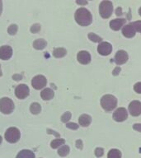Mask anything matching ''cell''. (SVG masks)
Instances as JSON below:
<instances>
[{"label": "cell", "instance_id": "cell-8", "mask_svg": "<svg viewBox=\"0 0 141 158\" xmlns=\"http://www.w3.org/2000/svg\"><path fill=\"white\" fill-rule=\"evenodd\" d=\"M113 119L116 122H123L128 118V112L126 108L121 107L116 110V111L113 113Z\"/></svg>", "mask_w": 141, "mask_h": 158}, {"label": "cell", "instance_id": "cell-13", "mask_svg": "<svg viewBox=\"0 0 141 158\" xmlns=\"http://www.w3.org/2000/svg\"><path fill=\"white\" fill-rule=\"evenodd\" d=\"M12 56V49L9 45H2L0 47V59L7 60Z\"/></svg>", "mask_w": 141, "mask_h": 158}, {"label": "cell", "instance_id": "cell-36", "mask_svg": "<svg viewBox=\"0 0 141 158\" xmlns=\"http://www.w3.org/2000/svg\"><path fill=\"white\" fill-rule=\"evenodd\" d=\"M47 133H49V134H54L55 137H57V138H59L60 137V135H59V133H56L55 131H53L51 130V129H47Z\"/></svg>", "mask_w": 141, "mask_h": 158}, {"label": "cell", "instance_id": "cell-37", "mask_svg": "<svg viewBox=\"0 0 141 158\" xmlns=\"http://www.w3.org/2000/svg\"><path fill=\"white\" fill-rule=\"evenodd\" d=\"M22 75H19V74H16L14 76H12V79H14L15 81H19V80H22Z\"/></svg>", "mask_w": 141, "mask_h": 158}, {"label": "cell", "instance_id": "cell-2", "mask_svg": "<svg viewBox=\"0 0 141 158\" xmlns=\"http://www.w3.org/2000/svg\"><path fill=\"white\" fill-rule=\"evenodd\" d=\"M101 106L106 112L112 111L117 106V99L112 95H105L101 98Z\"/></svg>", "mask_w": 141, "mask_h": 158}, {"label": "cell", "instance_id": "cell-9", "mask_svg": "<svg viewBox=\"0 0 141 158\" xmlns=\"http://www.w3.org/2000/svg\"><path fill=\"white\" fill-rule=\"evenodd\" d=\"M129 112L132 116H139L141 114V102L139 101H131L129 105Z\"/></svg>", "mask_w": 141, "mask_h": 158}, {"label": "cell", "instance_id": "cell-21", "mask_svg": "<svg viewBox=\"0 0 141 158\" xmlns=\"http://www.w3.org/2000/svg\"><path fill=\"white\" fill-rule=\"evenodd\" d=\"M30 111L33 114H38L41 111V106L37 102H33L30 106Z\"/></svg>", "mask_w": 141, "mask_h": 158}, {"label": "cell", "instance_id": "cell-5", "mask_svg": "<svg viewBox=\"0 0 141 158\" xmlns=\"http://www.w3.org/2000/svg\"><path fill=\"white\" fill-rule=\"evenodd\" d=\"M14 110V103L8 97L0 99V111L4 114H9Z\"/></svg>", "mask_w": 141, "mask_h": 158}, {"label": "cell", "instance_id": "cell-10", "mask_svg": "<svg viewBox=\"0 0 141 158\" xmlns=\"http://www.w3.org/2000/svg\"><path fill=\"white\" fill-rule=\"evenodd\" d=\"M97 51L101 55L106 56L111 54L112 51V46L108 42H101L97 47Z\"/></svg>", "mask_w": 141, "mask_h": 158}, {"label": "cell", "instance_id": "cell-27", "mask_svg": "<svg viewBox=\"0 0 141 158\" xmlns=\"http://www.w3.org/2000/svg\"><path fill=\"white\" fill-rule=\"evenodd\" d=\"M71 113H70L69 111H67V112H65V113L61 116V121L63 123H67L69 121V119L71 118Z\"/></svg>", "mask_w": 141, "mask_h": 158}, {"label": "cell", "instance_id": "cell-6", "mask_svg": "<svg viewBox=\"0 0 141 158\" xmlns=\"http://www.w3.org/2000/svg\"><path fill=\"white\" fill-rule=\"evenodd\" d=\"M47 80L43 75H36L32 80V86L36 90H41L46 86Z\"/></svg>", "mask_w": 141, "mask_h": 158}, {"label": "cell", "instance_id": "cell-17", "mask_svg": "<svg viewBox=\"0 0 141 158\" xmlns=\"http://www.w3.org/2000/svg\"><path fill=\"white\" fill-rule=\"evenodd\" d=\"M79 125L83 126V127H88L92 123L91 116L88 114H82L79 118Z\"/></svg>", "mask_w": 141, "mask_h": 158}, {"label": "cell", "instance_id": "cell-33", "mask_svg": "<svg viewBox=\"0 0 141 158\" xmlns=\"http://www.w3.org/2000/svg\"><path fill=\"white\" fill-rule=\"evenodd\" d=\"M133 129L141 133V123H135L133 125Z\"/></svg>", "mask_w": 141, "mask_h": 158}, {"label": "cell", "instance_id": "cell-43", "mask_svg": "<svg viewBox=\"0 0 141 158\" xmlns=\"http://www.w3.org/2000/svg\"><path fill=\"white\" fill-rule=\"evenodd\" d=\"M2 76V72H1V65H0V77Z\"/></svg>", "mask_w": 141, "mask_h": 158}, {"label": "cell", "instance_id": "cell-14", "mask_svg": "<svg viewBox=\"0 0 141 158\" xmlns=\"http://www.w3.org/2000/svg\"><path fill=\"white\" fill-rule=\"evenodd\" d=\"M126 20L125 18H117V19L111 20L110 22V27L113 31H119L122 28L124 25L126 24Z\"/></svg>", "mask_w": 141, "mask_h": 158}, {"label": "cell", "instance_id": "cell-30", "mask_svg": "<svg viewBox=\"0 0 141 158\" xmlns=\"http://www.w3.org/2000/svg\"><path fill=\"white\" fill-rule=\"evenodd\" d=\"M65 126L69 129H72V130H77L79 127V124H77L75 123H67Z\"/></svg>", "mask_w": 141, "mask_h": 158}, {"label": "cell", "instance_id": "cell-24", "mask_svg": "<svg viewBox=\"0 0 141 158\" xmlns=\"http://www.w3.org/2000/svg\"><path fill=\"white\" fill-rule=\"evenodd\" d=\"M70 152V149H69V147L67 145H63L61 148H59L58 150V154L60 156H66Z\"/></svg>", "mask_w": 141, "mask_h": 158}, {"label": "cell", "instance_id": "cell-25", "mask_svg": "<svg viewBox=\"0 0 141 158\" xmlns=\"http://www.w3.org/2000/svg\"><path fill=\"white\" fill-rule=\"evenodd\" d=\"M88 36L90 40H92V42H95V43H101V40H102V38H101V37L98 36L97 35L94 34L92 32L89 33V34L88 35Z\"/></svg>", "mask_w": 141, "mask_h": 158}, {"label": "cell", "instance_id": "cell-12", "mask_svg": "<svg viewBox=\"0 0 141 158\" xmlns=\"http://www.w3.org/2000/svg\"><path fill=\"white\" fill-rule=\"evenodd\" d=\"M77 59H78L79 63L83 64V65H86L91 62V54H89L88 51L82 50L77 54Z\"/></svg>", "mask_w": 141, "mask_h": 158}, {"label": "cell", "instance_id": "cell-3", "mask_svg": "<svg viewBox=\"0 0 141 158\" xmlns=\"http://www.w3.org/2000/svg\"><path fill=\"white\" fill-rule=\"evenodd\" d=\"M113 12V4L111 1H102L99 6V13L102 18L107 19Z\"/></svg>", "mask_w": 141, "mask_h": 158}, {"label": "cell", "instance_id": "cell-1", "mask_svg": "<svg viewBox=\"0 0 141 158\" xmlns=\"http://www.w3.org/2000/svg\"><path fill=\"white\" fill-rule=\"evenodd\" d=\"M74 18L77 23L82 27L89 26L92 22V16L91 12L84 7H80L77 10L74 14Z\"/></svg>", "mask_w": 141, "mask_h": 158}, {"label": "cell", "instance_id": "cell-4", "mask_svg": "<svg viewBox=\"0 0 141 158\" xmlns=\"http://www.w3.org/2000/svg\"><path fill=\"white\" fill-rule=\"evenodd\" d=\"M20 137H21V133H20L19 129L15 127H11V128H7L4 134L6 141L10 143H15L18 142Z\"/></svg>", "mask_w": 141, "mask_h": 158}, {"label": "cell", "instance_id": "cell-20", "mask_svg": "<svg viewBox=\"0 0 141 158\" xmlns=\"http://www.w3.org/2000/svg\"><path fill=\"white\" fill-rule=\"evenodd\" d=\"M67 54V50L64 48H56L54 49V50L53 51V55L54 57L57 58V59H59V58H63Z\"/></svg>", "mask_w": 141, "mask_h": 158}, {"label": "cell", "instance_id": "cell-18", "mask_svg": "<svg viewBox=\"0 0 141 158\" xmlns=\"http://www.w3.org/2000/svg\"><path fill=\"white\" fill-rule=\"evenodd\" d=\"M33 48L37 50H41L45 49L47 45V42L44 39H37L33 42Z\"/></svg>", "mask_w": 141, "mask_h": 158}, {"label": "cell", "instance_id": "cell-19", "mask_svg": "<svg viewBox=\"0 0 141 158\" xmlns=\"http://www.w3.org/2000/svg\"><path fill=\"white\" fill-rule=\"evenodd\" d=\"M36 156H35L34 152H32L31 150H22L18 154H17V157L16 158H35Z\"/></svg>", "mask_w": 141, "mask_h": 158}, {"label": "cell", "instance_id": "cell-26", "mask_svg": "<svg viewBox=\"0 0 141 158\" xmlns=\"http://www.w3.org/2000/svg\"><path fill=\"white\" fill-rule=\"evenodd\" d=\"M17 30H18L17 25L12 24L9 27H8L7 32H8V34L11 35H16V33L17 32Z\"/></svg>", "mask_w": 141, "mask_h": 158}, {"label": "cell", "instance_id": "cell-15", "mask_svg": "<svg viewBox=\"0 0 141 158\" xmlns=\"http://www.w3.org/2000/svg\"><path fill=\"white\" fill-rule=\"evenodd\" d=\"M122 34L124 36H126V38H132L135 35L136 31L135 29V27H133L132 23L128 24L123 27L122 28Z\"/></svg>", "mask_w": 141, "mask_h": 158}, {"label": "cell", "instance_id": "cell-40", "mask_svg": "<svg viewBox=\"0 0 141 158\" xmlns=\"http://www.w3.org/2000/svg\"><path fill=\"white\" fill-rule=\"evenodd\" d=\"M2 1L0 0V15L2 13Z\"/></svg>", "mask_w": 141, "mask_h": 158}, {"label": "cell", "instance_id": "cell-39", "mask_svg": "<svg viewBox=\"0 0 141 158\" xmlns=\"http://www.w3.org/2000/svg\"><path fill=\"white\" fill-rule=\"evenodd\" d=\"M116 14L117 15V16H121V15H122V12H121V7H119L116 10Z\"/></svg>", "mask_w": 141, "mask_h": 158}, {"label": "cell", "instance_id": "cell-41", "mask_svg": "<svg viewBox=\"0 0 141 158\" xmlns=\"http://www.w3.org/2000/svg\"><path fill=\"white\" fill-rule=\"evenodd\" d=\"M139 16H141V7H139Z\"/></svg>", "mask_w": 141, "mask_h": 158}, {"label": "cell", "instance_id": "cell-35", "mask_svg": "<svg viewBox=\"0 0 141 158\" xmlns=\"http://www.w3.org/2000/svg\"><path fill=\"white\" fill-rule=\"evenodd\" d=\"M76 148L80 149V150L83 149V142H82V140L79 139V140L76 141Z\"/></svg>", "mask_w": 141, "mask_h": 158}, {"label": "cell", "instance_id": "cell-7", "mask_svg": "<svg viewBox=\"0 0 141 158\" xmlns=\"http://www.w3.org/2000/svg\"><path fill=\"white\" fill-rule=\"evenodd\" d=\"M30 89L26 84H20L15 89V95L20 100L27 98L29 96Z\"/></svg>", "mask_w": 141, "mask_h": 158}, {"label": "cell", "instance_id": "cell-22", "mask_svg": "<svg viewBox=\"0 0 141 158\" xmlns=\"http://www.w3.org/2000/svg\"><path fill=\"white\" fill-rule=\"evenodd\" d=\"M64 143H65V140L64 139H63V138H56V139H54V140H53L50 143V147L53 149H57L59 147L64 145Z\"/></svg>", "mask_w": 141, "mask_h": 158}, {"label": "cell", "instance_id": "cell-31", "mask_svg": "<svg viewBox=\"0 0 141 158\" xmlns=\"http://www.w3.org/2000/svg\"><path fill=\"white\" fill-rule=\"evenodd\" d=\"M103 154H104L103 148H97L95 149V155H96V156H97V157H101V156H103Z\"/></svg>", "mask_w": 141, "mask_h": 158}, {"label": "cell", "instance_id": "cell-28", "mask_svg": "<svg viewBox=\"0 0 141 158\" xmlns=\"http://www.w3.org/2000/svg\"><path fill=\"white\" fill-rule=\"evenodd\" d=\"M41 25L38 24V23H36V24H33L31 27V29H30V31H31V32L32 33H33V34H36V33H38V32L41 31Z\"/></svg>", "mask_w": 141, "mask_h": 158}, {"label": "cell", "instance_id": "cell-32", "mask_svg": "<svg viewBox=\"0 0 141 158\" xmlns=\"http://www.w3.org/2000/svg\"><path fill=\"white\" fill-rule=\"evenodd\" d=\"M134 90L136 93L141 94V82H137L134 86Z\"/></svg>", "mask_w": 141, "mask_h": 158}, {"label": "cell", "instance_id": "cell-42", "mask_svg": "<svg viewBox=\"0 0 141 158\" xmlns=\"http://www.w3.org/2000/svg\"><path fill=\"white\" fill-rule=\"evenodd\" d=\"M2 137L0 136V144L2 143Z\"/></svg>", "mask_w": 141, "mask_h": 158}, {"label": "cell", "instance_id": "cell-29", "mask_svg": "<svg viewBox=\"0 0 141 158\" xmlns=\"http://www.w3.org/2000/svg\"><path fill=\"white\" fill-rule=\"evenodd\" d=\"M132 25L135 27L136 32L139 31L141 33V21H136L135 22H132Z\"/></svg>", "mask_w": 141, "mask_h": 158}, {"label": "cell", "instance_id": "cell-38", "mask_svg": "<svg viewBox=\"0 0 141 158\" xmlns=\"http://www.w3.org/2000/svg\"><path fill=\"white\" fill-rule=\"evenodd\" d=\"M76 3L77 4H79V5H87L88 4V2L87 1H80V0H78L76 1Z\"/></svg>", "mask_w": 141, "mask_h": 158}, {"label": "cell", "instance_id": "cell-34", "mask_svg": "<svg viewBox=\"0 0 141 158\" xmlns=\"http://www.w3.org/2000/svg\"><path fill=\"white\" fill-rule=\"evenodd\" d=\"M121 69L120 67H116V69H114L113 73H112L113 76H117V75H119V73H121Z\"/></svg>", "mask_w": 141, "mask_h": 158}, {"label": "cell", "instance_id": "cell-23", "mask_svg": "<svg viewBox=\"0 0 141 158\" xmlns=\"http://www.w3.org/2000/svg\"><path fill=\"white\" fill-rule=\"evenodd\" d=\"M108 158H121V151L118 149H111L109 151L107 154Z\"/></svg>", "mask_w": 141, "mask_h": 158}, {"label": "cell", "instance_id": "cell-11", "mask_svg": "<svg viewBox=\"0 0 141 158\" xmlns=\"http://www.w3.org/2000/svg\"><path fill=\"white\" fill-rule=\"evenodd\" d=\"M129 55L125 50H118L115 54V62L117 65H122L128 61Z\"/></svg>", "mask_w": 141, "mask_h": 158}, {"label": "cell", "instance_id": "cell-16", "mask_svg": "<svg viewBox=\"0 0 141 158\" xmlns=\"http://www.w3.org/2000/svg\"><path fill=\"white\" fill-rule=\"evenodd\" d=\"M54 96V91L50 88H45L44 90L41 92V96L42 100H44V101H49V100L53 99Z\"/></svg>", "mask_w": 141, "mask_h": 158}]
</instances>
